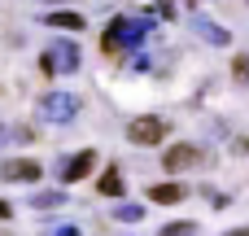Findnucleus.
<instances>
[{
	"instance_id": "10",
	"label": "nucleus",
	"mask_w": 249,
	"mask_h": 236,
	"mask_svg": "<svg viewBox=\"0 0 249 236\" xmlns=\"http://www.w3.org/2000/svg\"><path fill=\"white\" fill-rule=\"evenodd\" d=\"M96 188H101V197H123V188H127V180H123V171L118 166H109L101 180H96Z\"/></svg>"
},
{
	"instance_id": "11",
	"label": "nucleus",
	"mask_w": 249,
	"mask_h": 236,
	"mask_svg": "<svg viewBox=\"0 0 249 236\" xmlns=\"http://www.w3.org/2000/svg\"><path fill=\"white\" fill-rule=\"evenodd\" d=\"M149 197H153L158 206H175V201H184V184H153Z\"/></svg>"
},
{
	"instance_id": "12",
	"label": "nucleus",
	"mask_w": 249,
	"mask_h": 236,
	"mask_svg": "<svg viewBox=\"0 0 249 236\" xmlns=\"http://www.w3.org/2000/svg\"><path fill=\"white\" fill-rule=\"evenodd\" d=\"M114 215H118L123 223H140V219H144V206H136V201H123Z\"/></svg>"
},
{
	"instance_id": "17",
	"label": "nucleus",
	"mask_w": 249,
	"mask_h": 236,
	"mask_svg": "<svg viewBox=\"0 0 249 236\" xmlns=\"http://www.w3.org/2000/svg\"><path fill=\"white\" fill-rule=\"evenodd\" d=\"M9 215H13V206H9V201H0V219H9Z\"/></svg>"
},
{
	"instance_id": "7",
	"label": "nucleus",
	"mask_w": 249,
	"mask_h": 236,
	"mask_svg": "<svg viewBox=\"0 0 249 236\" xmlns=\"http://www.w3.org/2000/svg\"><path fill=\"white\" fill-rule=\"evenodd\" d=\"M193 31L206 39V44H214V48H228L232 44V35H228V26H214L210 18H193Z\"/></svg>"
},
{
	"instance_id": "6",
	"label": "nucleus",
	"mask_w": 249,
	"mask_h": 236,
	"mask_svg": "<svg viewBox=\"0 0 249 236\" xmlns=\"http://www.w3.org/2000/svg\"><path fill=\"white\" fill-rule=\"evenodd\" d=\"M92 166H96V149H83V153H74V158L61 162V180L66 184H79L83 175H92Z\"/></svg>"
},
{
	"instance_id": "18",
	"label": "nucleus",
	"mask_w": 249,
	"mask_h": 236,
	"mask_svg": "<svg viewBox=\"0 0 249 236\" xmlns=\"http://www.w3.org/2000/svg\"><path fill=\"white\" fill-rule=\"evenodd\" d=\"M228 236H249V228H232V232H228Z\"/></svg>"
},
{
	"instance_id": "14",
	"label": "nucleus",
	"mask_w": 249,
	"mask_h": 236,
	"mask_svg": "<svg viewBox=\"0 0 249 236\" xmlns=\"http://www.w3.org/2000/svg\"><path fill=\"white\" fill-rule=\"evenodd\" d=\"M35 206H39V210H48V206H61V193H39V197H35Z\"/></svg>"
},
{
	"instance_id": "8",
	"label": "nucleus",
	"mask_w": 249,
	"mask_h": 236,
	"mask_svg": "<svg viewBox=\"0 0 249 236\" xmlns=\"http://www.w3.org/2000/svg\"><path fill=\"white\" fill-rule=\"evenodd\" d=\"M197 149L193 145H175V149H166V171L171 175H179V171H188V166H197Z\"/></svg>"
},
{
	"instance_id": "3",
	"label": "nucleus",
	"mask_w": 249,
	"mask_h": 236,
	"mask_svg": "<svg viewBox=\"0 0 249 236\" xmlns=\"http://www.w3.org/2000/svg\"><path fill=\"white\" fill-rule=\"evenodd\" d=\"M39 114H44L48 123H70V118L79 114V96H70V92H48V96L39 101Z\"/></svg>"
},
{
	"instance_id": "5",
	"label": "nucleus",
	"mask_w": 249,
	"mask_h": 236,
	"mask_svg": "<svg viewBox=\"0 0 249 236\" xmlns=\"http://www.w3.org/2000/svg\"><path fill=\"white\" fill-rule=\"evenodd\" d=\"M39 175H44V166L31 162V158H9L0 166V180H9V184H35Z\"/></svg>"
},
{
	"instance_id": "16",
	"label": "nucleus",
	"mask_w": 249,
	"mask_h": 236,
	"mask_svg": "<svg viewBox=\"0 0 249 236\" xmlns=\"http://www.w3.org/2000/svg\"><path fill=\"white\" fill-rule=\"evenodd\" d=\"M158 13H162V18H175V4H171V0H158Z\"/></svg>"
},
{
	"instance_id": "13",
	"label": "nucleus",
	"mask_w": 249,
	"mask_h": 236,
	"mask_svg": "<svg viewBox=\"0 0 249 236\" xmlns=\"http://www.w3.org/2000/svg\"><path fill=\"white\" fill-rule=\"evenodd\" d=\"M162 236H197V223H193V219H188V223H166Z\"/></svg>"
},
{
	"instance_id": "15",
	"label": "nucleus",
	"mask_w": 249,
	"mask_h": 236,
	"mask_svg": "<svg viewBox=\"0 0 249 236\" xmlns=\"http://www.w3.org/2000/svg\"><path fill=\"white\" fill-rule=\"evenodd\" d=\"M232 70H236V79H241V83H249V57H236V66H232Z\"/></svg>"
},
{
	"instance_id": "4",
	"label": "nucleus",
	"mask_w": 249,
	"mask_h": 236,
	"mask_svg": "<svg viewBox=\"0 0 249 236\" xmlns=\"http://www.w3.org/2000/svg\"><path fill=\"white\" fill-rule=\"evenodd\" d=\"M162 136H166V123L153 118V114H144V118H136L127 127V140L131 145H162Z\"/></svg>"
},
{
	"instance_id": "1",
	"label": "nucleus",
	"mask_w": 249,
	"mask_h": 236,
	"mask_svg": "<svg viewBox=\"0 0 249 236\" xmlns=\"http://www.w3.org/2000/svg\"><path fill=\"white\" fill-rule=\"evenodd\" d=\"M144 35H153V18H114L105 26V53H127L136 44H144Z\"/></svg>"
},
{
	"instance_id": "2",
	"label": "nucleus",
	"mask_w": 249,
	"mask_h": 236,
	"mask_svg": "<svg viewBox=\"0 0 249 236\" xmlns=\"http://www.w3.org/2000/svg\"><path fill=\"white\" fill-rule=\"evenodd\" d=\"M39 70L44 74H74L79 70V44L74 39H53L39 53Z\"/></svg>"
},
{
	"instance_id": "9",
	"label": "nucleus",
	"mask_w": 249,
	"mask_h": 236,
	"mask_svg": "<svg viewBox=\"0 0 249 236\" xmlns=\"http://www.w3.org/2000/svg\"><path fill=\"white\" fill-rule=\"evenodd\" d=\"M44 22L57 31H83V13H74V9H53V13H44Z\"/></svg>"
}]
</instances>
